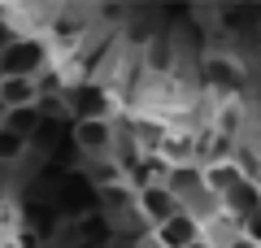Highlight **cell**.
<instances>
[{
	"instance_id": "1",
	"label": "cell",
	"mask_w": 261,
	"mask_h": 248,
	"mask_svg": "<svg viewBox=\"0 0 261 248\" xmlns=\"http://www.w3.org/2000/svg\"><path fill=\"white\" fill-rule=\"evenodd\" d=\"M48 65H53L48 48L35 35H13L5 44V53H0V74H13V79H39Z\"/></svg>"
},
{
	"instance_id": "9",
	"label": "cell",
	"mask_w": 261,
	"mask_h": 248,
	"mask_svg": "<svg viewBox=\"0 0 261 248\" xmlns=\"http://www.w3.org/2000/svg\"><path fill=\"white\" fill-rule=\"evenodd\" d=\"M187 248H218V244H214V239H205V235H200L196 244H187Z\"/></svg>"
},
{
	"instance_id": "3",
	"label": "cell",
	"mask_w": 261,
	"mask_h": 248,
	"mask_svg": "<svg viewBox=\"0 0 261 248\" xmlns=\"http://www.w3.org/2000/svg\"><path fill=\"white\" fill-rule=\"evenodd\" d=\"M205 235V227H200V218H196L192 209H178L174 218H166L161 227H152V248H187L196 244V239Z\"/></svg>"
},
{
	"instance_id": "2",
	"label": "cell",
	"mask_w": 261,
	"mask_h": 248,
	"mask_svg": "<svg viewBox=\"0 0 261 248\" xmlns=\"http://www.w3.org/2000/svg\"><path fill=\"white\" fill-rule=\"evenodd\" d=\"M152 157H161L166 170H187V165H196V157H200V139H196V131L166 127L161 139H157V148H152Z\"/></svg>"
},
{
	"instance_id": "7",
	"label": "cell",
	"mask_w": 261,
	"mask_h": 248,
	"mask_svg": "<svg viewBox=\"0 0 261 248\" xmlns=\"http://www.w3.org/2000/svg\"><path fill=\"white\" fill-rule=\"evenodd\" d=\"M22 157H27V135H13L0 127V165H18Z\"/></svg>"
},
{
	"instance_id": "8",
	"label": "cell",
	"mask_w": 261,
	"mask_h": 248,
	"mask_svg": "<svg viewBox=\"0 0 261 248\" xmlns=\"http://www.w3.org/2000/svg\"><path fill=\"white\" fill-rule=\"evenodd\" d=\"M222 248H257V244H252V239H248V235H244V231H240V235H231V239H226Z\"/></svg>"
},
{
	"instance_id": "5",
	"label": "cell",
	"mask_w": 261,
	"mask_h": 248,
	"mask_svg": "<svg viewBox=\"0 0 261 248\" xmlns=\"http://www.w3.org/2000/svg\"><path fill=\"white\" fill-rule=\"evenodd\" d=\"M135 209H140V218H144V222L161 227V222L174 218L183 205H178V196L170 192L166 183H148V187H135Z\"/></svg>"
},
{
	"instance_id": "6",
	"label": "cell",
	"mask_w": 261,
	"mask_h": 248,
	"mask_svg": "<svg viewBox=\"0 0 261 248\" xmlns=\"http://www.w3.org/2000/svg\"><path fill=\"white\" fill-rule=\"evenodd\" d=\"M18 109H39V87H35V79L0 74V113H18Z\"/></svg>"
},
{
	"instance_id": "10",
	"label": "cell",
	"mask_w": 261,
	"mask_h": 248,
	"mask_svg": "<svg viewBox=\"0 0 261 248\" xmlns=\"http://www.w3.org/2000/svg\"><path fill=\"white\" fill-rule=\"evenodd\" d=\"M0 118H5V113H0Z\"/></svg>"
},
{
	"instance_id": "4",
	"label": "cell",
	"mask_w": 261,
	"mask_h": 248,
	"mask_svg": "<svg viewBox=\"0 0 261 248\" xmlns=\"http://www.w3.org/2000/svg\"><path fill=\"white\" fill-rule=\"evenodd\" d=\"M70 135H74L83 157H109L113 153V122L109 118H74Z\"/></svg>"
}]
</instances>
